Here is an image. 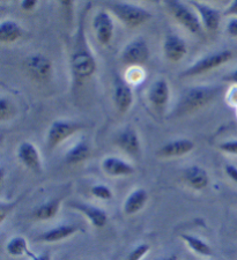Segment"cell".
Wrapping results in <instances>:
<instances>
[{
    "mask_svg": "<svg viewBox=\"0 0 237 260\" xmlns=\"http://www.w3.org/2000/svg\"><path fill=\"white\" fill-rule=\"evenodd\" d=\"M117 145L131 155H138L140 153V139L137 131L133 127H126L120 133L116 139Z\"/></svg>",
    "mask_w": 237,
    "mask_h": 260,
    "instance_id": "21",
    "label": "cell"
},
{
    "mask_svg": "<svg viewBox=\"0 0 237 260\" xmlns=\"http://www.w3.org/2000/svg\"><path fill=\"white\" fill-rule=\"evenodd\" d=\"M220 149H221L224 153L237 155V139L222 142V144L220 145Z\"/></svg>",
    "mask_w": 237,
    "mask_h": 260,
    "instance_id": "32",
    "label": "cell"
},
{
    "mask_svg": "<svg viewBox=\"0 0 237 260\" xmlns=\"http://www.w3.org/2000/svg\"><path fill=\"white\" fill-rule=\"evenodd\" d=\"M194 142L190 139H177L163 145L159 149V156L161 157H180L191 153L194 149Z\"/></svg>",
    "mask_w": 237,
    "mask_h": 260,
    "instance_id": "18",
    "label": "cell"
},
{
    "mask_svg": "<svg viewBox=\"0 0 237 260\" xmlns=\"http://www.w3.org/2000/svg\"><path fill=\"white\" fill-rule=\"evenodd\" d=\"M232 52L230 50H222V51L215 52L209 54L201 59H199L197 62H194L189 69H186L182 75L183 77H197V75L204 74L206 72H210V71L218 69L223 64H226L229 60L232 59Z\"/></svg>",
    "mask_w": 237,
    "mask_h": 260,
    "instance_id": "4",
    "label": "cell"
},
{
    "mask_svg": "<svg viewBox=\"0 0 237 260\" xmlns=\"http://www.w3.org/2000/svg\"><path fill=\"white\" fill-rule=\"evenodd\" d=\"M181 238L194 253L201 255V257H212L213 255V249L202 238L191 234H182Z\"/></svg>",
    "mask_w": 237,
    "mask_h": 260,
    "instance_id": "23",
    "label": "cell"
},
{
    "mask_svg": "<svg viewBox=\"0 0 237 260\" xmlns=\"http://www.w3.org/2000/svg\"><path fill=\"white\" fill-rule=\"evenodd\" d=\"M26 69L29 77L37 82H46L52 73L51 60L42 53H34L28 56Z\"/></svg>",
    "mask_w": 237,
    "mask_h": 260,
    "instance_id": "8",
    "label": "cell"
},
{
    "mask_svg": "<svg viewBox=\"0 0 237 260\" xmlns=\"http://www.w3.org/2000/svg\"><path fill=\"white\" fill-rule=\"evenodd\" d=\"M163 52L168 60L177 62L185 57L186 52H188V45L181 36L170 34L164 40Z\"/></svg>",
    "mask_w": 237,
    "mask_h": 260,
    "instance_id": "14",
    "label": "cell"
},
{
    "mask_svg": "<svg viewBox=\"0 0 237 260\" xmlns=\"http://www.w3.org/2000/svg\"><path fill=\"white\" fill-rule=\"evenodd\" d=\"M20 6L23 11H33L34 8L37 6V3L35 2V0H23V2L21 3Z\"/></svg>",
    "mask_w": 237,
    "mask_h": 260,
    "instance_id": "36",
    "label": "cell"
},
{
    "mask_svg": "<svg viewBox=\"0 0 237 260\" xmlns=\"http://www.w3.org/2000/svg\"><path fill=\"white\" fill-rule=\"evenodd\" d=\"M179 259H180V258H179V254L171 253V254H168V255H166V257L161 258V259H159V260H179Z\"/></svg>",
    "mask_w": 237,
    "mask_h": 260,
    "instance_id": "40",
    "label": "cell"
},
{
    "mask_svg": "<svg viewBox=\"0 0 237 260\" xmlns=\"http://www.w3.org/2000/svg\"><path fill=\"white\" fill-rule=\"evenodd\" d=\"M70 207L83 214L93 227L97 229L104 228L108 223V214L102 208L83 203H70Z\"/></svg>",
    "mask_w": 237,
    "mask_h": 260,
    "instance_id": "13",
    "label": "cell"
},
{
    "mask_svg": "<svg viewBox=\"0 0 237 260\" xmlns=\"http://www.w3.org/2000/svg\"><path fill=\"white\" fill-rule=\"evenodd\" d=\"M12 106L11 102L6 98L0 99V119L6 120L11 115Z\"/></svg>",
    "mask_w": 237,
    "mask_h": 260,
    "instance_id": "31",
    "label": "cell"
},
{
    "mask_svg": "<svg viewBox=\"0 0 237 260\" xmlns=\"http://www.w3.org/2000/svg\"><path fill=\"white\" fill-rule=\"evenodd\" d=\"M62 207V198H53L45 203L41 204L32 212V216L34 220L37 221H46L51 220L57 215Z\"/></svg>",
    "mask_w": 237,
    "mask_h": 260,
    "instance_id": "22",
    "label": "cell"
},
{
    "mask_svg": "<svg viewBox=\"0 0 237 260\" xmlns=\"http://www.w3.org/2000/svg\"><path fill=\"white\" fill-rule=\"evenodd\" d=\"M220 88L218 86H197L185 91L180 100L175 112L177 115L191 114L218 98Z\"/></svg>",
    "mask_w": 237,
    "mask_h": 260,
    "instance_id": "2",
    "label": "cell"
},
{
    "mask_svg": "<svg viewBox=\"0 0 237 260\" xmlns=\"http://www.w3.org/2000/svg\"><path fill=\"white\" fill-rule=\"evenodd\" d=\"M190 5H192L198 12V16L201 21L202 27H205L209 31H217L221 21V12L217 8L212 7L207 4L190 2Z\"/></svg>",
    "mask_w": 237,
    "mask_h": 260,
    "instance_id": "12",
    "label": "cell"
},
{
    "mask_svg": "<svg viewBox=\"0 0 237 260\" xmlns=\"http://www.w3.org/2000/svg\"><path fill=\"white\" fill-rule=\"evenodd\" d=\"M148 199H150V194L145 188H135L125 199L124 205H123V212L126 215H134L146 206Z\"/></svg>",
    "mask_w": 237,
    "mask_h": 260,
    "instance_id": "20",
    "label": "cell"
},
{
    "mask_svg": "<svg viewBox=\"0 0 237 260\" xmlns=\"http://www.w3.org/2000/svg\"><path fill=\"white\" fill-rule=\"evenodd\" d=\"M113 102L121 114H125L133 103L132 88L121 77H116L113 80Z\"/></svg>",
    "mask_w": 237,
    "mask_h": 260,
    "instance_id": "9",
    "label": "cell"
},
{
    "mask_svg": "<svg viewBox=\"0 0 237 260\" xmlns=\"http://www.w3.org/2000/svg\"><path fill=\"white\" fill-rule=\"evenodd\" d=\"M170 98V88L164 79L154 81L148 90V100L156 109H162L167 106Z\"/></svg>",
    "mask_w": 237,
    "mask_h": 260,
    "instance_id": "19",
    "label": "cell"
},
{
    "mask_svg": "<svg viewBox=\"0 0 237 260\" xmlns=\"http://www.w3.org/2000/svg\"><path fill=\"white\" fill-rule=\"evenodd\" d=\"M224 81H228V82H231V83H236L237 85V70H235L234 72L229 73L226 77L223 78Z\"/></svg>",
    "mask_w": 237,
    "mask_h": 260,
    "instance_id": "38",
    "label": "cell"
},
{
    "mask_svg": "<svg viewBox=\"0 0 237 260\" xmlns=\"http://www.w3.org/2000/svg\"><path fill=\"white\" fill-rule=\"evenodd\" d=\"M91 192L96 199L104 200V201L111 200L112 197H113L111 188H110L107 185H104V184H96V185L92 187Z\"/></svg>",
    "mask_w": 237,
    "mask_h": 260,
    "instance_id": "27",
    "label": "cell"
},
{
    "mask_svg": "<svg viewBox=\"0 0 237 260\" xmlns=\"http://www.w3.org/2000/svg\"><path fill=\"white\" fill-rule=\"evenodd\" d=\"M91 155V147L86 141L82 140L74 145L65 155V162L67 165H78L87 160Z\"/></svg>",
    "mask_w": 237,
    "mask_h": 260,
    "instance_id": "26",
    "label": "cell"
},
{
    "mask_svg": "<svg viewBox=\"0 0 237 260\" xmlns=\"http://www.w3.org/2000/svg\"><path fill=\"white\" fill-rule=\"evenodd\" d=\"M18 157L22 165L34 173L40 174L42 171V160L39 149L29 141H24L19 146Z\"/></svg>",
    "mask_w": 237,
    "mask_h": 260,
    "instance_id": "11",
    "label": "cell"
},
{
    "mask_svg": "<svg viewBox=\"0 0 237 260\" xmlns=\"http://www.w3.org/2000/svg\"><path fill=\"white\" fill-rule=\"evenodd\" d=\"M80 228L77 224H71V223L61 224L54 228L46 230L44 233H42L36 237V241L41 243L61 242V241L67 240V238H70L71 236H73V235L77 234Z\"/></svg>",
    "mask_w": 237,
    "mask_h": 260,
    "instance_id": "15",
    "label": "cell"
},
{
    "mask_svg": "<svg viewBox=\"0 0 237 260\" xmlns=\"http://www.w3.org/2000/svg\"><path fill=\"white\" fill-rule=\"evenodd\" d=\"M150 58V48L146 41L138 37L126 45L122 52V60L131 67H141Z\"/></svg>",
    "mask_w": 237,
    "mask_h": 260,
    "instance_id": "7",
    "label": "cell"
},
{
    "mask_svg": "<svg viewBox=\"0 0 237 260\" xmlns=\"http://www.w3.org/2000/svg\"><path fill=\"white\" fill-rule=\"evenodd\" d=\"M166 5L173 18L179 21L186 30L192 34H200L202 31L200 19L188 5L181 2H173V0L167 2Z\"/></svg>",
    "mask_w": 237,
    "mask_h": 260,
    "instance_id": "5",
    "label": "cell"
},
{
    "mask_svg": "<svg viewBox=\"0 0 237 260\" xmlns=\"http://www.w3.org/2000/svg\"><path fill=\"white\" fill-rule=\"evenodd\" d=\"M110 11L128 27H139L152 18L146 8L129 3H109Z\"/></svg>",
    "mask_w": 237,
    "mask_h": 260,
    "instance_id": "3",
    "label": "cell"
},
{
    "mask_svg": "<svg viewBox=\"0 0 237 260\" xmlns=\"http://www.w3.org/2000/svg\"><path fill=\"white\" fill-rule=\"evenodd\" d=\"M93 28H94L96 40L101 45H108L111 42L113 36V22L108 12L101 11L94 16Z\"/></svg>",
    "mask_w": 237,
    "mask_h": 260,
    "instance_id": "10",
    "label": "cell"
},
{
    "mask_svg": "<svg viewBox=\"0 0 237 260\" xmlns=\"http://www.w3.org/2000/svg\"><path fill=\"white\" fill-rule=\"evenodd\" d=\"M96 60L91 50L88 49L84 30L81 26L77 34L73 52L71 54L72 74H73L75 81L82 82L90 79L96 72Z\"/></svg>",
    "mask_w": 237,
    "mask_h": 260,
    "instance_id": "1",
    "label": "cell"
},
{
    "mask_svg": "<svg viewBox=\"0 0 237 260\" xmlns=\"http://www.w3.org/2000/svg\"><path fill=\"white\" fill-rule=\"evenodd\" d=\"M128 81L130 85L131 83H138V82H141L142 79L145 75H143V72L141 70V67H131V69L128 71Z\"/></svg>",
    "mask_w": 237,
    "mask_h": 260,
    "instance_id": "29",
    "label": "cell"
},
{
    "mask_svg": "<svg viewBox=\"0 0 237 260\" xmlns=\"http://www.w3.org/2000/svg\"><path fill=\"white\" fill-rule=\"evenodd\" d=\"M184 182L196 191H202L210 185V176L200 166H191L184 170Z\"/></svg>",
    "mask_w": 237,
    "mask_h": 260,
    "instance_id": "16",
    "label": "cell"
},
{
    "mask_svg": "<svg viewBox=\"0 0 237 260\" xmlns=\"http://www.w3.org/2000/svg\"><path fill=\"white\" fill-rule=\"evenodd\" d=\"M227 32L232 37H237V18H231L228 21Z\"/></svg>",
    "mask_w": 237,
    "mask_h": 260,
    "instance_id": "34",
    "label": "cell"
},
{
    "mask_svg": "<svg viewBox=\"0 0 237 260\" xmlns=\"http://www.w3.org/2000/svg\"><path fill=\"white\" fill-rule=\"evenodd\" d=\"M80 128H82V125L77 121L54 120L50 125L48 134H46V146L49 149L56 148L63 141L77 133Z\"/></svg>",
    "mask_w": 237,
    "mask_h": 260,
    "instance_id": "6",
    "label": "cell"
},
{
    "mask_svg": "<svg viewBox=\"0 0 237 260\" xmlns=\"http://www.w3.org/2000/svg\"><path fill=\"white\" fill-rule=\"evenodd\" d=\"M224 15H234V18H237V0L232 2L229 6L224 11Z\"/></svg>",
    "mask_w": 237,
    "mask_h": 260,
    "instance_id": "37",
    "label": "cell"
},
{
    "mask_svg": "<svg viewBox=\"0 0 237 260\" xmlns=\"http://www.w3.org/2000/svg\"><path fill=\"white\" fill-rule=\"evenodd\" d=\"M19 203H20V199L13 201V203H4L3 201V203L0 204V222H2V223L6 220L8 214L13 211Z\"/></svg>",
    "mask_w": 237,
    "mask_h": 260,
    "instance_id": "30",
    "label": "cell"
},
{
    "mask_svg": "<svg viewBox=\"0 0 237 260\" xmlns=\"http://www.w3.org/2000/svg\"><path fill=\"white\" fill-rule=\"evenodd\" d=\"M6 252L12 255V257H22V255H28L29 258L33 259L35 257L31 250L26 238L23 236H13L6 244Z\"/></svg>",
    "mask_w": 237,
    "mask_h": 260,
    "instance_id": "24",
    "label": "cell"
},
{
    "mask_svg": "<svg viewBox=\"0 0 237 260\" xmlns=\"http://www.w3.org/2000/svg\"><path fill=\"white\" fill-rule=\"evenodd\" d=\"M224 173L229 177L232 182L237 184V167L234 165H226L224 166Z\"/></svg>",
    "mask_w": 237,
    "mask_h": 260,
    "instance_id": "33",
    "label": "cell"
},
{
    "mask_svg": "<svg viewBox=\"0 0 237 260\" xmlns=\"http://www.w3.org/2000/svg\"><path fill=\"white\" fill-rule=\"evenodd\" d=\"M102 170L111 177H124L134 173V167L120 157L108 156L102 161Z\"/></svg>",
    "mask_w": 237,
    "mask_h": 260,
    "instance_id": "17",
    "label": "cell"
},
{
    "mask_svg": "<svg viewBox=\"0 0 237 260\" xmlns=\"http://www.w3.org/2000/svg\"><path fill=\"white\" fill-rule=\"evenodd\" d=\"M151 251V245L147 243H141L134 247L129 253L126 260H142Z\"/></svg>",
    "mask_w": 237,
    "mask_h": 260,
    "instance_id": "28",
    "label": "cell"
},
{
    "mask_svg": "<svg viewBox=\"0 0 237 260\" xmlns=\"http://www.w3.org/2000/svg\"><path fill=\"white\" fill-rule=\"evenodd\" d=\"M227 101L230 106L237 108V87H232L227 95Z\"/></svg>",
    "mask_w": 237,
    "mask_h": 260,
    "instance_id": "35",
    "label": "cell"
},
{
    "mask_svg": "<svg viewBox=\"0 0 237 260\" xmlns=\"http://www.w3.org/2000/svg\"><path fill=\"white\" fill-rule=\"evenodd\" d=\"M31 260H52V258H51V254L49 252H43L41 254H35V257Z\"/></svg>",
    "mask_w": 237,
    "mask_h": 260,
    "instance_id": "39",
    "label": "cell"
},
{
    "mask_svg": "<svg viewBox=\"0 0 237 260\" xmlns=\"http://www.w3.org/2000/svg\"><path fill=\"white\" fill-rule=\"evenodd\" d=\"M22 36V28L14 20H4L0 23V41L3 43H13Z\"/></svg>",
    "mask_w": 237,
    "mask_h": 260,
    "instance_id": "25",
    "label": "cell"
}]
</instances>
